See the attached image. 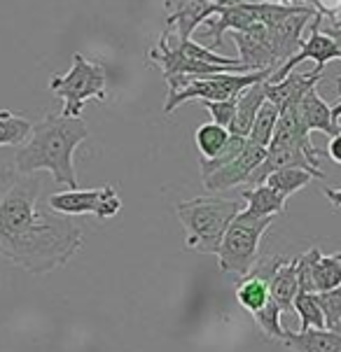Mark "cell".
I'll return each instance as SVG.
<instances>
[{
    "instance_id": "obj_1",
    "label": "cell",
    "mask_w": 341,
    "mask_h": 352,
    "mask_svg": "<svg viewBox=\"0 0 341 352\" xmlns=\"http://www.w3.org/2000/svg\"><path fill=\"white\" fill-rule=\"evenodd\" d=\"M40 196V175L0 168V256L31 276L65 266L85 241L80 226L70 217L47 212Z\"/></svg>"
},
{
    "instance_id": "obj_2",
    "label": "cell",
    "mask_w": 341,
    "mask_h": 352,
    "mask_svg": "<svg viewBox=\"0 0 341 352\" xmlns=\"http://www.w3.org/2000/svg\"><path fill=\"white\" fill-rule=\"evenodd\" d=\"M89 138V129L82 117L47 115L33 124L28 140L14 154V168L23 175L47 170L56 184L77 189L75 150Z\"/></svg>"
},
{
    "instance_id": "obj_3",
    "label": "cell",
    "mask_w": 341,
    "mask_h": 352,
    "mask_svg": "<svg viewBox=\"0 0 341 352\" xmlns=\"http://www.w3.org/2000/svg\"><path fill=\"white\" fill-rule=\"evenodd\" d=\"M176 212L187 231L185 248L199 254H218L227 226L241 212V206L238 201L211 194L180 201L176 206Z\"/></svg>"
},
{
    "instance_id": "obj_4",
    "label": "cell",
    "mask_w": 341,
    "mask_h": 352,
    "mask_svg": "<svg viewBox=\"0 0 341 352\" xmlns=\"http://www.w3.org/2000/svg\"><path fill=\"white\" fill-rule=\"evenodd\" d=\"M271 222L273 217L253 219L243 212L231 219L218 250V266L225 276L241 280L253 271L257 266V254H260V241Z\"/></svg>"
},
{
    "instance_id": "obj_5",
    "label": "cell",
    "mask_w": 341,
    "mask_h": 352,
    "mask_svg": "<svg viewBox=\"0 0 341 352\" xmlns=\"http://www.w3.org/2000/svg\"><path fill=\"white\" fill-rule=\"evenodd\" d=\"M273 75V70H262V73H220L211 77H178V80L166 82L169 85V96H166L164 112H173L178 105L187 100H231L238 98L248 87L257 82H267Z\"/></svg>"
},
{
    "instance_id": "obj_6",
    "label": "cell",
    "mask_w": 341,
    "mask_h": 352,
    "mask_svg": "<svg viewBox=\"0 0 341 352\" xmlns=\"http://www.w3.org/2000/svg\"><path fill=\"white\" fill-rule=\"evenodd\" d=\"M107 75L103 63L87 61L82 54H73V65L65 75H54L50 80L52 94L63 100V117H82L87 100L107 98Z\"/></svg>"
},
{
    "instance_id": "obj_7",
    "label": "cell",
    "mask_w": 341,
    "mask_h": 352,
    "mask_svg": "<svg viewBox=\"0 0 341 352\" xmlns=\"http://www.w3.org/2000/svg\"><path fill=\"white\" fill-rule=\"evenodd\" d=\"M50 210L63 217L70 214H94L96 219H112L122 210V199H119L117 189L105 184L99 189H65L56 192L47 199Z\"/></svg>"
},
{
    "instance_id": "obj_8",
    "label": "cell",
    "mask_w": 341,
    "mask_h": 352,
    "mask_svg": "<svg viewBox=\"0 0 341 352\" xmlns=\"http://www.w3.org/2000/svg\"><path fill=\"white\" fill-rule=\"evenodd\" d=\"M320 26H322V16H320V14H316V16H313V21H311V26H309V28H311L309 40H304L302 47H299V52L295 54V56H290L288 61L280 65L278 70H273V75L269 77L267 82H280L285 75H290L299 63L307 61V58H311V61H316L313 73H320V75H322V68H325L327 63L334 61V58H341V52H339L337 43H334L330 35L322 33V31H320Z\"/></svg>"
},
{
    "instance_id": "obj_9",
    "label": "cell",
    "mask_w": 341,
    "mask_h": 352,
    "mask_svg": "<svg viewBox=\"0 0 341 352\" xmlns=\"http://www.w3.org/2000/svg\"><path fill=\"white\" fill-rule=\"evenodd\" d=\"M265 157H267V147H260V145H255V142L245 140V147L241 150V154H238L231 164H227L225 168L208 175L206 180H203V187H206V192L218 194V192H227V189H231V187H238V184L250 182V177H253L255 170L262 166Z\"/></svg>"
},
{
    "instance_id": "obj_10",
    "label": "cell",
    "mask_w": 341,
    "mask_h": 352,
    "mask_svg": "<svg viewBox=\"0 0 341 352\" xmlns=\"http://www.w3.org/2000/svg\"><path fill=\"white\" fill-rule=\"evenodd\" d=\"M318 82H322L320 73H295L285 75L280 82H265V96L271 105L278 107V112L288 110L302 103V98L307 96V91L318 87Z\"/></svg>"
},
{
    "instance_id": "obj_11",
    "label": "cell",
    "mask_w": 341,
    "mask_h": 352,
    "mask_svg": "<svg viewBox=\"0 0 341 352\" xmlns=\"http://www.w3.org/2000/svg\"><path fill=\"white\" fill-rule=\"evenodd\" d=\"M166 8H169L166 16L169 31L180 40H192L196 26L213 16V3L208 0H166Z\"/></svg>"
},
{
    "instance_id": "obj_12",
    "label": "cell",
    "mask_w": 341,
    "mask_h": 352,
    "mask_svg": "<svg viewBox=\"0 0 341 352\" xmlns=\"http://www.w3.org/2000/svg\"><path fill=\"white\" fill-rule=\"evenodd\" d=\"M238 47V61L245 68V73H262V70H278L276 58L267 50V45L255 33V26L248 33H231Z\"/></svg>"
},
{
    "instance_id": "obj_13",
    "label": "cell",
    "mask_w": 341,
    "mask_h": 352,
    "mask_svg": "<svg viewBox=\"0 0 341 352\" xmlns=\"http://www.w3.org/2000/svg\"><path fill=\"white\" fill-rule=\"evenodd\" d=\"M283 345L292 352H341V331L304 329L283 331Z\"/></svg>"
},
{
    "instance_id": "obj_14",
    "label": "cell",
    "mask_w": 341,
    "mask_h": 352,
    "mask_svg": "<svg viewBox=\"0 0 341 352\" xmlns=\"http://www.w3.org/2000/svg\"><path fill=\"white\" fill-rule=\"evenodd\" d=\"M299 115L304 119V126L311 131H322L332 138V135L341 133V124H337L332 119V107L320 98L318 87L307 91V96L299 103Z\"/></svg>"
},
{
    "instance_id": "obj_15",
    "label": "cell",
    "mask_w": 341,
    "mask_h": 352,
    "mask_svg": "<svg viewBox=\"0 0 341 352\" xmlns=\"http://www.w3.org/2000/svg\"><path fill=\"white\" fill-rule=\"evenodd\" d=\"M241 199L248 203L245 210H241L243 214L253 219H265V217H276V214H283L285 212V203L288 199H283L278 192H273L271 187L267 184H255V187H248L243 189Z\"/></svg>"
},
{
    "instance_id": "obj_16",
    "label": "cell",
    "mask_w": 341,
    "mask_h": 352,
    "mask_svg": "<svg viewBox=\"0 0 341 352\" xmlns=\"http://www.w3.org/2000/svg\"><path fill=\"white\" fill-rule=\"evenodd\" d=\"M265 103H267L265 82H257V85L245 89L241 96L236 98V117H234V124H231L229 133L248 138L250 129H253V124H255L257 112H260V107Z\"/></svg>"
},
{
    "instance_id": "obj_17",
    "label": "cell",
    "mask_w": 341,
    "mask_h": 352,
    "mask_svg": "<svg viewBox=\"0 0 341 352\" xmlns=\"http://www.w3.org/2000/svg\"><path fill=\"white\" fill-rule=\"evenodd\" d=\"M299 292V280H297V259L285 261L283 266H278V271L273 273L271 283H269V294L271 301L276 303L280 310H290L295 303V296Z\"/></svg>"
},
{
    "instance_id": "obj_18",
    "label": "cell",
    "mask_w": 341,
    "mask_h": 352,
    "mask_svg": "<svg viewBox=\"0 0 341 352\" xmlns=\"http://www.w3.org/2000/svg\"><path fill=\"white\" fill-rule=\"evenodd\" d=\"M311 285L313 292H330L341 285V252L334 254H320V259L316 261L313 273H311Z\"/></svg>"
},
{
    "instance_id": "obj_19",
    "label": "cell",
    "mask_w": 341,
    "mask_h": 352,
    "mask_svg": "<svg viewBox=\"0 0 341 352\" xmlns=\"http://www.w3.org/2000/svg\"><path fill=\"white\" fill-rule=\"evenodd\" d=\"M33 124L10 110H0V147H21L28 140Z\"/></svg>"
},
{
    "instance_id": "obj_20",
    "label": "cell",
    "mask_w": 341,
    "mask_h": 352,
    "mask_svg": "<svg viewBox=\"0 0 341 352\" xmlns=\"http://www.w3.org/2000/svg\"><path fill=\"white\" fill-rule=\"evenodd\" d=\"M311 180H316L309 170H302V168H283V170H276L267 177L262 184L271 187L273 192H278L283 199H290L292 194H297L299 189H304L307 184H311Z\"/></svg>"
},
{
    "instance_id": "obj_21",
    "label": "cell",
    "mask_w": 341,
    "mask_h": 352,
    "mask_svg": "<svg viewBox=\"0 0 341 352\" xmlns=\"http://www.w3.org/2000/svg\"><path fill=\"white\" fill-rule=\"evenodd\" d=\"M292 310L299 315V331L304 329H325V318H322V310L318 303V294H311V292H297Z\"/></svg>"
},
{
    "instance_id": "obj_22",
    "label": "cell",
    "mask_w": 341,
    "mask_h": 352,
    "mask_svg": "<svg viewBox=\"0 0 341 352\" xmlns=\"http://www.w3.org/2000/svg\"><path fill=\"white\" fill-rule=\"evenodd\" d=\"M227 140H229V131L213 122L201 124L194 133V142H196V150L201 152V159H213L225 147Z\"/></svg>"
},
{
    "instance_id": "obj_23",
    "label": "cell",
    "mask_w": 341,
    "mask_h": 352,
    "mask_svg": "<svg viewBox=\"0 0 341 352\" xmlns=\"http://www.w3.org/2000/svg\"><path fill=\"white\" fill-rule=\"evenodd\" d=\"M278 117H280L278 107L267 100V103L260 107V112H257L255 124L248 133V140L255 142V145H260V147H269V142H271V138H273V131H276Z\"/></svg>"
},
{
    "instance_id": "obj_24",
    "label": "cell",
    "mask_w": 341,
    "mask_h": 352,
    "mask_svg": "<svg viewBox=\"0 0 341 352\" xmlns=\"http://www.w3.org/2000/svg\"><path fill=\"white\" fill-rule=\"evenodd\" d=\"M245 140H248V138H241V135H231L229 133V140L225 142V147L215 154L213 159H199V168H201L203 180H206L208 175H213L215 170L225 168L227 164H231V161H234L245 147Z\"/></svg>"
},
{
    "instance_id": "obj_25",
    "label": "cell",
    "mask_w": 341,
    "mask_h": 352,
    "mask_svg": "<svg viewBox=\"0 0 341 352\" xmlns=\"http://www.w3.org/2000/svg\"><path fill=\"white\" fill-rule=\"evenodd\" d=\"M280 315H283V310H280L276 303L269 301L265 308L257 310L253 315L255 318V324L260 327V331L265 333L269 341H280L283 343V324H280Z\"/></svg>"
},
{
    "instance_id": "obj_26",
    "label": "cell",
    "mask_w": 341,
    "mask_h": 352,
    "mask_svg": "<svg viewBox=\"0 0 341 352\" xmlns=\"http://www.w3.org/2000/svg\"><path fill=\"white\" fill-rule=\"evenodd\" d=\"M318 303L325 318V329L341 331V285L330 292H320Z\"/></svg>"
},
{
    "instance_id": "obj_27",
    "label": "cell",
    "mask_w": 341,
    "mask_h": 352,
    "mask_svg": "<svg viewBox=\"0 0 341 352\" xmlns=\"http://www.w3.org/2000/svg\"><path fill=\"white\" fill-rule=\"evenodd\" d=\"M199 103L211 112L213 124H218V126H223L227 131L231 129L234 117H236V98H231V100H199Z\"/></svg>"
},
{
    "instance_id": "obj_28",
    "label": "cell",
    "mask_w": 341,
    "mask_h": 352,
    "mask_svg": "<svg viewBox=\"0 0 341 352\" xmlns=\"http://www.w3.org/2000/svg\"><path fill=\"white\" fill-rule=\"evenodd\" d=\"M322 33L325 35H330V38L337 43V47H339V52H341V28H337V26H325L322 28ZM334 85H337V98L341 100V75L339 77H334Z\"/></svg>"
},
{
    "instance_id": "obj_29",
    "label": "cell",
    "mask_w": 341,
    "mask_h": 352,
    "mask_svg": "<svg viewBox=\"0 0 341 352\" xmlns=\"http://www.w3.org/2000/svg\"><path fill=\"white\" fill-rule=\"evenodd\" d=\"M327 157H330L334 164L341 166V133L332 135L330 142H327Z\"/></svg>"
},
{
    "instance_id": "obj_30",
    "label": "cell",
    "mask_w": 341,
    "mask_h": 352,
    "mask_svg": "<svg viewBox=\"0 0 341 352\" xmlns=\"http://www.w3.org/2000/svg\"><path fill=\"white\" fill-rule=\"evenodd\" d=\"M322 194H325V199L330 201L334 208H341V189L325 187V189H322Z\"/></svg>"
},
{
    "instance_id": "obj_31",
    "label": "cell",
    "mask_w": 341,
    "mask_h": 352,
    "mask_svg": "<svg viewBox=\"0 0 341 352\" xmlns=\"http://www.w3.org/2000/svg\"><path fill=\"white\" fill-rule=\"evenodd\" d=\"M332 119L337 124H341L339 119H341V100H337V103H334V107H332Z\"/></svg>"
},
{
    "instance_id": "obj_32",
    "label": "cell",
    "mask_w": 341,
    "mask_h": 352,
    "mask_svg": "<svg viewBox=\"0 0 341 352\" xmlns=\"http://www.w3.org/2000/svg\"><path fill=\"white\" fill-rule=\"evenodd\" d=\"M208 3H213V5H218V3H220V0H208Z\"/></svg>"
}]
</instances>
